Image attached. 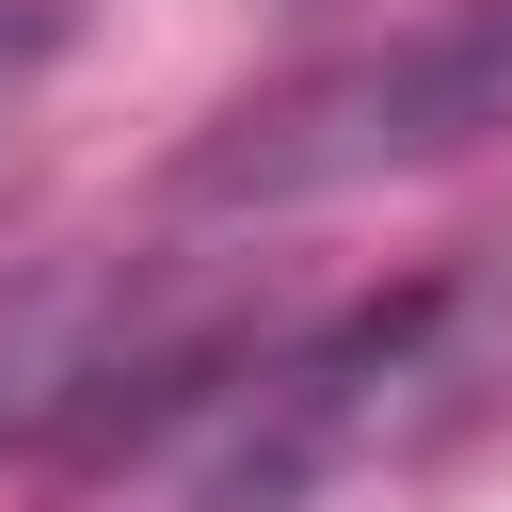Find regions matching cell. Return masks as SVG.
Here are the masks:
<instances>
[{
    "mask_svg": "<svg viewBox=\"0 0 512 512\" xmlns=\"http://www.w3.org/2000/svg\"><path fill=\"white\" fill-rule=\"evenodd\" d=\"M512 128V0H448V16H400L384 48H336L304 64L288 96L224 112L192 160H176V208H320V192H368L400 160H448Z\"/></svg>",
    "mask_w": 512,
    "mask_h": 512,
    "instance_id": "2",
    "label": "cell"
},
{
    "mask_svg": "<svg viewBox=\"0 0 512 512\" xmlns=\"http://www.w3.org/2000/svg\"><path fill=\"white\" fill-rule=\"evenodd\" d=\"M512 368V288L496 272H432L288 336H224L208 368H176L160 400L112 416L80 512H352L368 480H400L432 432H464Z\"/></svg>",
    "mask_w": 512,
    "mask_h": 512,
    "instance_id": "1",
    "label": "cell"
},
{
    "mask_svg": "<svg viewBox=\"0 0 512 512\" xmlns=\"http://www.w3.org/2000/svg\"><path fill=\"white\" fill-rule=\"evenodd\" d=\"M32 80H48V0H0V128L32 112Z\"/></svg>",
    "mask_w": 512,
    "mask_h": 512,
    "instance_id": "4",
    "label": "cell"
},
{
    "mask_svg": "<svg viewBox=\"0 0 512 512\" xmlns=\"http://www.w3.org/2000/svg\"><path fill=\"white\" fill-rule=\"evenodd\" d=\"M224 336H240V304L192 256H16L0 272V448L112 432L128 400L208 368Z\"/></svg>",
    "mask_w": 512,
    "mask_h": 512,
    "instance_id": "3",
    "label": "cell"
}]
</instances>
